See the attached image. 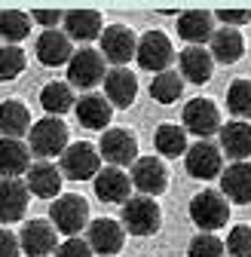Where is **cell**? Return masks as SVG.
<instances>
[{
  "label": "cell",
  "mask_w": 251,
  "mask_h": 257,
  "mask_svg": "<svg viewBox=\"0 0 251 257\" xmlns=\"http://www.w3.org/2000/svg\"><path fill=\"white\" fill-rule=\"evenodd\" d=\"M224 248L230 251V257H251V227L248 223H239V227L230 230Z\"/></svg>",
  "instance_id": "d590c367"
},
{
  "label": "cell",
  "mask_w": 251,
  "mask_h": 257,
  "mask_svg": "<svg viewBox=\"0 0 251 257\" xmlns=\"http://www.w3.org/2000/svg\"><path fill=\"white\" fill-rule=\"evenodd\" d=\"M104 74H107V64H104V55L98 49H74L71 61H68V86H77V89H95L98 83H104Z\"/></svg>",
  "instance_id": "8992f818"
},
{
  "label": "cell",
  "mask_w": 251,
  "mask_h": 257,
  "mask_svg": "<svg viewBox=\"0 0 251 257\" xmlns=\"http://www.w3.org/2000/svg\"><path fill=\"white\" fill-rule=\"evenodd\" d=\"M61 22H65L68 40H80V43L101 37V25H104L98 10H68Z\"/></svg>",
  "instance_id": "cb8c5ba5"
},
{
  "label": "cell",
  "mask_w": 251,
  "mask_h": 257,
  "mask_svg": "<svg viewBox=\"0 0 251 257\" xmlns=\"http://www.w3.org/2000/svg\"><path fill=\"white\" fill-rule=\"evenodd\" d=\"M92 184H95V196L101 202H110V205H122L126 199L132 196V181H129V175H126L122 169H116V166L101 169Z\"/></svg>",
  "instance_id": "2e32d148"
},
{
  "label": "cell",
  "mask_w": 251,
  "mask_h": 257,
  "mask_svg": "<svg viewBox=\"0 0 251 257\" xmlns=\"http://www.w3.org/2000/svg\"><path fill=\"white\" fill-rule=\"evenodd\" d=\"M227 110L242 119L251 122V80H233L227 89Z\"/></svg>",
  "instance_id": "d6a6232c"
},
{
  "label": "cell",
  "mask_w": 251,
  "mask_h": 257,
  "mask_svg": "<svg viewBox=\"0 0 251 257\" xmlns=\"http://www.w3.org/2000/svg\"><path fill=\"white\" fill-rule=\"evenodd\" d=\"M28 150L40 156V159H52L68 150V125L61 116H43L37 122H31L28 132Z\"/></svg>",
  "instance_id": "6da1fadb"
},
{
  "label": "cell",
  "mask_w": 251,
  "mask_h": 257,
  "mask_svg": "<svg viewBox=\"0 0 251 257\" xmlns=\"http://www.w3.org/2000/svg\"><path fill=\"white\" fill-rule=\"evenodd\" d=\"M153 144L156 150H160V156L166 159H175V156H184L187 153V132H184V125H175V122H163L160 128H156V135H153Z\"/></svg>",
  "instance_id": "f546056e"
},
{
  "label": "cell",
  "mask_w": 251,
  "mask_h": 257,
  "mask_svg": "<svg viewBox=\"0 0 251 257\" xmlns=\"http://www.w3.org/2000/svg\"><path fill=\"white\" fill-rule=\"evenodd\" d=\"M31 169V150L19 138H0V175L4 178H19L28 175Z\"/></svg>",
  "instance_id": "484cf974"
},
{
  "label": "cell",
  "mask_w": 251,
  "mask_h": 257,
  "mask_svg": "<svg viewBox=\"0 0 251 257\" xmlns=\"http://www.w3.org/2000/svg\"><path fill=\"white\" fill-rule=\"evenodd\" d=\"M25 184H28V193H34V196H40V199H55V196H61V172H58V166L49 163V159L31 163Z\"/></svg>",
  "instance_id": "7402d4cb"
},
{
  "label": "cell",
  "mask_w": 251,
  "mask_h": 257,
  "mask_svg": "<svg viewBox=\"0 0 251 257\" xmlns=\"http://www.w3.org/2000/svg\"><path fill=\"white\" fill-rule=\"evenodd\" d=\"M28 34H31V16L28 13H22V10H4L0 13V37L10 46H16Z\"/></svg>",
  "instance_id": "1f68e13d"
},
{
  "label": "cell",
  "mask_w": 251,
  "mask_h": 257,
  "mask_svg": "<svg viewBox=\"0 0 251 257\" xmlns=\"http://www.w3.org/2000/svg\"><path fill=\"white\" fill-rule=\"evenodd\" d=\"M74 55V43L68 40L65 31H43L37 37V61L46 64V68H61V64H68Z\"/></svg>",
  "instance_id": "e0dca14e"
},
{
  "label": "cell",
  "mask_w": 251,
  "mask_h": 257,
  "mask_svg": "<svg viewBox=\"0 0 251 257\" xmlns=\"http://www.w3.org/2000/svg\"><path fill=\"white\" fill-rule=\"evenodd\" d=\"M19 251H22V245H19V236L0 227V257H19Z\"/></svg>",
  "instance_id": "f35d334b"
},
{
  "label": "cell",
  "mask_w": 251,
  "mask_h": 257,
  "mask_svg": "<svg viewBox=\"0 0 251 257\" xmlns=\"http://www.w3.org/2000/svg\"><path fill=\"white\" fill-rule=\"evenodd\" d=\"M92 254H101V257H113L122 251V242H126V230L122 223L113 220V217H98L89 223V236H86Z\"/></svg>",
  "instance_id": "4fadbf2b"
},
{
  "label": "cell",
  "mask_w": 251,
  "mask_h": 257,
  "mask_svg": "<svg viewBox=\"0 0 251 257\" xmlns=\"http://www.w3.org/2000/svg\"><path fill=\"white\" fill-rule=\"evenodd\" d=\"M214 19H221L224 28H233V25H248L251 22V10H217Z\"/></svg>",
  "instance_id": "74e56055"
},
{
  "label": "cell",
  "mask_w": 251,
  "mask_h": 257,
  "mask_svg": "<svg viewBox=\"0 0 251 257\" xmlns=\"http://www.w3.org/2000/svg\"><path fill=\"white\" fill-rule=\"evenodd\" d=\"M214 34V13L208 10H187L178 16V37L190 46H202Z\"/></svg>",
  "instance_id": "44dd1931"
},
{
  "label": "cell",
  "mask_w": 251,
  "mask_h": 257,
  "mask_svg": "<svg viewBox=\"0 0 251 257\" xmlns=\"http://www.w3.org/2000/svg\"><path fill=\"white\" fill-rule=\"evenodd\" d=\"M58 172H61V178H71V181H95V175L101 172L98 147L89 144V141L68 144V150L61 153Z\"/></svg>",
  "instance_id": "5b68a950"
},
{
  "label": "cell",
  "mask_w": 251,
  "mask_h": 257,
  "mask_svg": "<svg viewBox=\"0 0 251 257\" xmlns=\"http://www.w3.org/2000/svg\"><path fill=\"white\" fill-rule=\"evenodd\" d=\"M122 230L132 236H156L163 227V208L150 196H129L122 202Z\"/></svg>",
  "instance_id": "7a4b0ae2"
},
{
  "label": "cell",
  "mask_w": 251,
  "mask_h": 257,
  "mask_svg": "<svg viewBox=\"0 0 251 257\" xmlns=\"http://www.w3.org/2000/svg\"><path fill=\"white\" fill-rule=\"evenodd\" d=\"M49 217H52L55 233H65L68 239L80 236V230L89 223V202L83 196H77V193H61V196L52 199Z\"/></svg>",
  "instance_id": "277c9868"
},
{
  "label": "cell",
  "mask_w": 251,
  "mask_h": 257,
  "mask_svg": "<svg viewBox=\"0 0 251 257\" xmlns=\"http://www.w3.org/2000/svg\"><path fill=\"white\" fill-rule=\"evenodd\" d=\"M74 89L68 86V83H58V80H52V83H46L43 89H40V107L49 113V116H61V113H68V110H74Z\"/></svg>",
  "instance_id": "f1b7e54d"
},
{
  "label": "cell",
  "mask_w": 251,
  "mask_h": 257,
  "mask_svg": "<svg viewBox=\"0 0 251 257\" xmlns=\"http://www.w3.org/2000/svg\"><path fill=\"white\" fill-rule=\"evenodd\" d=\"M0 132H4V138H19L31 132V113L22 101L10 98L0 104Z\"/></svg>",
  "instance_id": "83f0119b"
},
{
  "label": "cell",
  "mask_w": 251,
  "mask_h": 257,
  "mask_svg": "<svg viewBox=\"0 0 251 257\" xmlns=\"http://www.w3.org/2000/svg\"><path fill=\"white\" fill-rule=\"evenodd\" d=\"M224 251H227L224 242L214 233H199L187 245V257H224Z\"/></svg>",
  "instance_id": "e575fe53"
},
{
  "label": "cell",
  "mask_w": 251,
  "mask_h": 257,
  "mask_svg": "<svg viewBox=\"0 0 251 257\" xmlns=\"http://www.w3.org/2000/svg\"><path fill=\"white\" fill-rule=\"evenodd\" d=\"M55 257H95V254H92V248H89L86 239L71 236V239H65V242H58Z\"/></svg>",
  "instance_id": "8d00e7d4"
},
{
  "label": "cell",
  "mask_w": 251,
  "mask_h": 257,
  "mask_svg": "<svg viewBox=\"0 0 251 257\" xmlns=\"http://www.w3.org/2000/svg\"><path fill=\"white\" fill-rule=\"evenodd\" d=\"M25 52L19 49V46H0V80L4 83H10V80H16L22 71H25Z\"/></svg>",
  "instance_id": "836d02e7"
},
{
  "label": "cell",
  "mask_w": 251,
  "mask_h": 257,
  "mask_svg": "<svg viewBox=\"0 0 251 257\" xmlns=\"http://www.w3.org/2000/svg\"><path fill=\"white\" fill-rule=\"evenodd\" d=\"M221 193L227 202L248 205L251 202V163H230L221 172Z\"/></svg>",
  "instance_id": "ffe728a7"
},
{
  "label": "cell",
  "mask_w": 251,
  "mask_h": 257,
  "mask_svg": "<svg viewBox=\"0 0 251 257\" xmlns=\"http://www.w3.org/2000/svg\"><path fill=\"white\" fill-rule=\"evenodd\" d=\"M98 156L107 159L110 166L122 169V166H132L138 159V138L129 128H107L101 135V144H98Z\"/></svg>",
  "instance_id": "7c38bea8"
},
{
  "label": "cell",
  "mask_w": 251,
  "mask_h": 257,
  "mask_svg": "<svg viewBox=\"0 0 251 257\" xmlns=\"http://www.w3.org/2000/svg\"><path fill=\"white\" fill-rule=\"evenodd\" d=\"M181 119H184V132L196 135L199 141H208L211 135L221 132V110L211 98H190L184 104Z\"/></svg>",
  "instance_id": "52a82bcc"
},
{
  "label": "cell",
  "mask_w": 251,
  "mask_h": 257,
  "mask_svg": "<svg viewBox=\"0 0 251 257\" xmlns=\"http://www.w3.org/2000/svg\"><path fill=\"white\" fill-rule=\"evenodd\" d=\"M221 153H227L233 163H245L251 156V122H242V119H233V122H224L221 125Z\"/></svg>",
  "instance_id": "603a6c76"
},
{
  "label": "cell",
  "mask_w": 251,
  "mask_h": 257,
  "mask_svg": "<svg viewBox=\"0 0 251 257\" xmlns=\"http://www.w3.org/2000/svg\"><path fill=\"white\" fill-rule=\"evenodd\" d=\"M138 49V37L129 25H107L101 31V55L104 61L116 64V68H126Z\"/></svg>",
  "instance_id": "30bf717a"
},
{
  "label": "cell",
  "mask_w": 251,
  "mask_h": 257,
  "mask_svg": "<svg viewBox=\"0 0 251 257\" xmlns=\"http://www.w3.org/2000/svg\"><path fill=\"white\" fill-rule=\"evenodd\" d=\"M61 19H65V13H58V10H34V13H31V22L46 25V31H52Z\"/></svg>",
  "instance_id": "ab89813d"
},
{
  "label": "cell",
  "mask_w": 251,
  "mask_h": 257,
  "mask_svg": "<svg viewBox=\"0 0 251 257\" xmlns=\"http://www.w3.org/2000/svg\"><path fill=\"white\" fill-rule=\"evenodd\" d=\"M187 211H190V220L202 233H214V230H221L230 220V202L224 199V193H217V190L196 193V196L190 199V208Z\"/></svg>",
  "instance_id": "3957f363"
},
{
  "label": "cell",
  "mask_w": 251,
  "mask_h": 257,
  "mask_svg": "<svg viewBox=\"0 0 251 257\" xmlns=\"http://www.w3.org/2000/svg\"><path fill=\"white\" fill-rule=\"evenodd\" d=\"M129 181H132V190H138L141 196H160L169 187V169L160 156H138L132 163V172H129Z\"/></svg>",
  "instance_id": "ba28073f"
},
{
  "label": "cell",
  "mask_w": 251,
  "mask_h": 257,
  "mask_svg": "<svg viewBox=\"0 0 251 257\" xmlns=\"http://www.w3.org/2000/svg\"><path fill=\"white\" fill-rule=\"evenodd\" d=\"M208 43H211V49H208L211 58L221 61V64H233L245 52V40H242V34L236 28H214V34H211Z\"/></svg>",
  "instance_id": "4316f807"
},
{
  "label": "cell",
  "mask_w": 251,
  "mask_h": 257,
  "mask_svg": "<svg viewBox=\"0 0 251 257\" xmlns=\"http://www.w3.org/2000/svg\"><path fill=\"white\" fill-rule=\"evenodd\" d=\"M104 98L110 107H132L138 98V77L129 68H113L104 74Z\"/></svg>",
  "instance_id": "9a60e30c"
},
{
  "label": "cell",
  "mask_w": 251,
  "mask_h": 257,
  "mask_svg": "<svg viewBox=\"0 0 251 257\" xmlns=\"http://www.w3.org/2000/svg\"><path fill=\"white\" fill-rule=\"evenodd\" d=\"M28 211V184L22 178H4L0 181V220L16 223Z\"/></svg>",
  "instance_id": "d6986e66"
},
{
  "label": "cell",
  "mask_w": 251,
  "mask_h": 257,
  "mask_svg": "<svg viewBox=\"0 0 251 257\" xmlns=\"http://www.w3.org/2000/svg\"><path fill=\"white\" fill-rule=\"evenodd\" d=\"M184 166H187V175H190V178L211 181V178H217L224 172V153H221V147L211 144V141H196L193 147H187Z\"/></svg>",
  "instance_id": "8fae6325"
},
{
  "label": "cell",
  "mask_w": 251,
  "mask_h": 257,
  "mask_svg": "<svg viewBox=\"0 0 251 257\" xmlns=\"http://www.w3.org/2000/svg\"><path fill=\"white\" fill-rule=\"evenodd\" d=\"M181 95H184V80H181V74H175L172 68L153 77V83H150V98H153V101H160V104H175Z\"/></svg>",
  "instance_id": "4dcf8cb0"
},
{
  "label": "cell",
  "mask_w": 251,
  "mask_h": 257,
  "mask_svg": "<svg viewBox=\"0 0 251 257\" xmlns=\"http://www.w3.org/2000/svg\"><path fill=\"white\" fill-rule=\"evenodd\" d=\"M19 245L28 257H46L58 248V233L49 220H25L19 233Z\"/></svg>",
  "instance_id": "5bb4252c"
},
{
  "label": "cell",
  "mask_w": 251,
  "mask_h": 257,
  "mask_svg": "<svg viewBox=\"0 0 251 257\" xmlns=\"http://www.w3.org/2000/svg\"><path fill=\"white\" fill-rule=\"evenodd\" d=\"M135 58L144 71H153V74H163L169 71V64L175 58V49H172V40L163 31H144L138 37V49H135Z\"/></svg>",
  "instance_id": "9c48e42d"
},
{
  "label": "cell",
  "mask_w": 251,
  "mask_h": 257,
  "mask_svg": "<svg viewBox=\"0 0 251 257\" xmlns=\"http://www.w3.org/2000/svg\"><path fill=\"white\" fill-rule=\"evenodd\" d=\"M178 68H181V80H190V83L202 86L214 74V58L202 46H187L181 52V58H178Z\"/></svg>",
  "instance_id": "d4e9b609"
},
{
  "label": "cell",
  "mask_w": 251,
  "mask_h": 257,
  "mask_svg": "<svg viewBox=\"0 0 251 257\" xmlns=\"http://www.w3.org/2000/svg\"><path fill=\"white\" fill-rule=\"evenodd\" d=\"M74 110H77V122L83 128H92V132L107 128L110 125V116H113V107L107 104V98H104V95H98V92H86L83 98L74 104Z\"/></svg>",
  "instance_id": "ac0fdd59"
}]
</instances>
